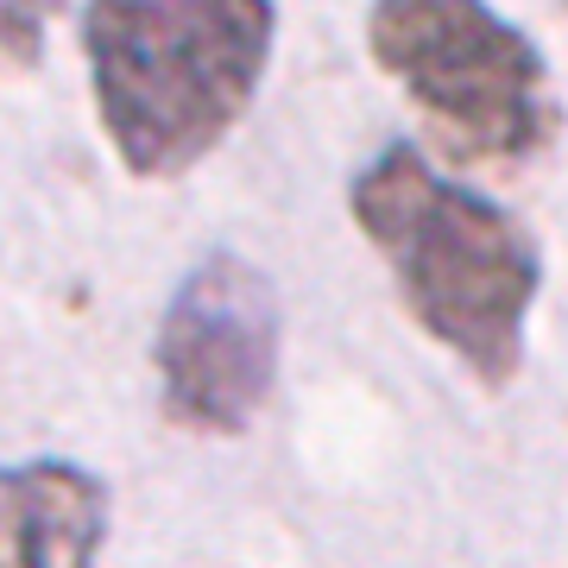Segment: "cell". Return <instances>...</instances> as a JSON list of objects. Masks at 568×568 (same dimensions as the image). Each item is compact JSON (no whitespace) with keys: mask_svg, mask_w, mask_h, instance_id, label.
Wrapping results in <instances>:
<instances>
[{"mask_svg":"<svg viewBox=\"0 0 568 568\" xmlns=\"http://www.w3.org/2000/svg\"><path fill=\"white\" fill-rule=\"evenodd\" d=\"M272 0H89L82 58L114 159L183 178L246 121L272 63Z\"/></svg>","mask_w":568,"mask_h":568,"instance_id":"7a4b0ae2","label":"cell"},{"mask_svg":"<svg viewBox=\"0 0 568 568\" xmlns=\"http://www.w3.org/2000/svg\"><path fill=\"white\" fill-rule=\"evenodd\" d=\"M278 291L241 253H203L159 316V410L190 436H246L278 386Z\"/></svg>","mask_w":568,"mask_h":568,"instance_id":"277c9868","label":"cell"},{"mask_svg":"<svg viewBox=\"0 0 568 568\" xmlns=\"http://www.w3.org/2000/svg\"><path fill=\"white\" fill-rule=\"evenodd\" d=\"M63 0H0V63L13 70H39L44 58V26Z\"/></svg>","mask_w":568,"mask_h":568,"instance_id":"8992f818","label":"cell"},{"mask_svg":"<svg viewBox=\"0 0 568 568\" xmlns=\"http://www.w3.org/2000/svg\"><path fill=\"white\" fill-rule=\"evenodd\" d=\"M347 215L392 265L410 323L487 392L511 386L525 366L530 304L544 291L530 227L506 203L436 171L410 140L386 145L347 183Z\"/></svg>","mask_w":568,"mask_h":568,"instance_id":"6da1fadb","label":"cell"},{"mask_svg":"<svg viewBox=\"0 0 568 568\" xmlns=\"http://www.w3.org/2000/svg\"><path fill=\"white\" fill-rule=\"evenodd\" d=\"M114 499L77 462L0 467V568H95Z\"/></svg>","mask_w":568,"mask_h":568,"instance_id":"5b68a950","label":"cell"},{"mask_svg":"<svg viewBox=\"0 0 568 568\" xmlns=\"http://www.w3.org/2000/svg\"><path fill=\"white\" fill-rule=\"evenodd\" d=\"M366 51L455 164L518 171L562 133L544 51L487 0H373Z\"/></svg>","mask_w":568,"mask_h":568,"instance_id":"3957f363","label":"cell"}]
</instances>
